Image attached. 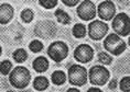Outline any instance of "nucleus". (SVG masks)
I'll list each match as a JSON object with an SVG mask.
<instances>
[{
    "instance_id": "f257e3e1",
    "label": "nucleus",
    "mask_w": 130,
    "mask_h": 92,
    "mask_svg": "<svg viewBox=\"0 0 130 92\" xmlns=\"http://www.w3.org/2000/svg\"><path fill=\"white\" fill-rule=\"evenodd\" d=\"M31 80V74L23 66L15 67L11 74L9 75V81L10 83L17 89H24L27 88L29 82Z\"/></svg>"
},
{
    "instance_id": "f03ea898",
    "label": "nucleus",
    "mask_w": 130,
    "mask_h": 92,
    "mask_svg": "<svg viewBox=\"0 0 130 92\" xmlns=\"http://www.w3.org/2000/svg\"><path fill=\"white\" fill-rule=\"evenodd\" d=\"M104 47L112 55L118 56L125 52L126 43L120 38V36L115 34V33H111V34L107 35V37L104 41Z\"/></svg>"
},
{
    "instance_id": "7ed1b4c3",
    "label": "nucleus",
    "mask_w": 130,
    "mask_h": 92,
    "mask_svg": "<svg viewBox=\"0 0 130 92\" xmlns=\"http://www.w3.org/2000/svg\"><path fill=\"white\" fill-rule=\"evenodd\" d=\"M112 29L118 36H128L130 33V18L126 13L116 14L112 19Z\"/></svg>"
},
{
    "instance_id": "20e7f679",
    "label": "nucleus",
    "mask_w": 130,
    "mask_h": 92,
    "mask_svg": "<svg viewBox=\"0 0 130 92\" xmlns=\"http://www.w3.org/2000/svg\"><path fill=\"white\" fill-rule=\"evenodd\" d=\"M69 81L75 87H82L87 82V70L80 65H72L69 69Z\"/></svg>"
},
{
    "instance_id": "39448f33",
    "label": "nucleus",
    "mask_w": 130,
    "mask_h": 92,
    "mask_svg": "<svg viewBox=\"0 0 130 92\" xmlns=\"http://www.w3.org/2000/svg\"><path fill=\"white\" fill-rule=\"evenodd\" d=\"M89 81L93 85H105L109 80L110 74L108 69L103 66H93L88 72Z\"/></svg>"
},
{
    "instance_id": "423d86ee",
    "label": "nucleus",
    "mask_w": 130,
    "mask_h": 92,
    "mask_svg": "<svg viewBox=\"0 0 130 92\" xmlns=\"http://www.w3.org/2000/svg\"><path fill=\"white\" fill-rule=\"evenodd\" d=\"M69 54V46L62 41L53 42L47 48V55L55 62H61Z\"/></svg>"
},
{
    "instance_id": "0eeeda50",
    "label": "nucleus",
    "mask_w": 130,
    "mask_h": 92,
    "mask_svg": "<svg viewBox=\"0 0 130 92\" xmlns=\"http://www.w3.org/2000/svg\"><path fill=\"white\" fill-rule=\"evenodd\" d=\"M108 29H109L108 24L105 22L98 21V20L97 21H93L88 25V35L92 39L99 41V39H102L107 34Z\"/></svg>"
},
{
    "instance_id": "6e6552de",
    "label": "nucleus",
    "mask_w": 130,
    "mask_h": 92,
    "mask_svg": "<svg viewBox=\"0 0 130 92\" xmlns=\"http://www.w3.org/2000/svg\"><path fill=\"white\" fill-rule=\"evenodd\" d=\"M77 15L84 21H89L96 16V6L93 1L84 0L77 7Z\"/></svg>"
},
{
    "instance_id": "1a4fd4ad",
    "label": "nucleus",
    "mask_w": 130,
    "mask_h": 92,
    "mask_svg": "<svg viewBox=\"0 0 130 92\" xmlns=\"http://www.w3.org/2000/svg\"><path fill=\"white\" fill-rule=\"evenodd\" d=\"M74 57L77 61L86 64L89 62L94 57V51L89 45L87 44H80L75 48L74 51Z\"/></svg>"
},
{
    "instance_id": "9d476101",
    "label": "nucleus",
    "mask_w": 130,
    "mask_h": 92,
    "mask_svg": "<svg viewBox=\"0 0 130 92\" xmlns=\"http://www.w3.org/2000/svg\"><path fill=\"white\" fill-rule=\"evenodd\" d=\"M99 18L104 20V21H110L113 19V16L116 14V7L115 3L112 1H103L99 3L98 9H97Z\"/></svg>"
},
{
    "instance_id": "9b49d317",
    "label": "nucleus",
    "mask_w": 130,
    "mask_h": 92,
    "mask_svg": "<svg viewBox=\"0 0 130 92\" xmlns=\"http://www.w3.org/2000/svg\"><path fill=\"white\" fill-rule=\"evenodd\" d=\"M13 18V8L9 3H4L0 6V23L7 24Z\"/></svg>"
},
{
    "instance_id": "f8f14e48",
    "label": "nucleus",
    "mask_w": 130,
    "mask_h": 92,
    "mask_svg": "<svg viewBox=\"0 0 130 92\" xmlns=\"http://www.w3.org/2000/svg\"><path fill=\"white\" fill-rule=\"evenodd\" d=\"M33 69L37 72H44L48 69V60L43 56H40V57L35 58L33 61Z\"/></svg>"
},
{
    "instance_id": "ddd939ff",
    "label": "nucleus",
    "mask_w": 130,
    "mask_h": 92,
    "mask_svg": "<svg viewBox=\"0 0 130 92\" xmlns=\"http://www.w3.org/2000/svg\"><path fill=\"white\" fill-rule=\"evenodd\" d=\"M48 87V80L47 78L43 77V76H39L34 79L33 81V88L38 91H44L46 90Z\"/></svg>"
},
{
    "instance_id": "4468645a",
    "label": "nucleus",
    "mask_w": 130,
    "mask_h": 92,
    "mask_svg": "<svg viewBox=\"0 0 130 92\" xmlns=\"http://www.w3.org/2000/svg\"><path fill=\"white\" fill-rule=\"evenodd\" d=\"M51 79H52V82H53L54 84L61 85L66 81V75H65L62 70H56L52 74Z\"/></svg>"
},
{
    "instance_id": "2eb2a0df",
    "label": "nucleus",
    "mask_w": 130,
    "mask_h": 92,
    "mask_svg": "<svg viewBox=\"0 0 130 92\" xmlns=\"http://www.w3.org/2000/svg\"><path fill=\"white\" fill-rule=\"evenodd\" d=\"M54 14H55V16H56L58 23H62V24H70L71 23V16L65 11H63L62 9L56 10Z\"/></svg>"
},
{
    "instance_id": "dca6fc26",
    "label": "nucleus",
    "mask_w": 130,
    "mask_h": 92,
    "mask_svg": "<svg viewBox=\"0 0 130 92\" xmlns=\"http://www.w3.org/2000/svg\"><path fill=\"white\" fill-rule=\"evenodd\" d=\"M72 33H73V35L75 36L76 38H83L84 36L86 35V28H85V25L82 24V23L75 24L73 26Z\"/></svg>"
},
{
    "instance_id": "f3484780",
    "label": "nucleus",
    "mask_w": 130,
    "mask_h": 92,
    "mask_svg": "<svg viewBox=\"0 0 130 92\" xmlns=\"http://www.w3.org/2000/svg\"><path fill=\"white\" fill-rule=\"evenodd\" d=\"M27 58H28V54H27V52H25V49L19 48V49H17V51H14L13 59L18 62V64H22V62H24L25 60H27Z\"/></svg>"
},
{
    "instance_id": "a211bd4d",
    "label": "nucleus",
    "mask_w": 130,
    "mask_h": 92,
    "mask_svg": "<svg viewBox=\"0 0 130 92\" xmlns=\"http://www.w3.org/2000/svg\"><path fill=\"white\" fill-rule=\"evenodd\" d=\"M12 69V64L9 60H4L0 64V74H2L4 76L9 75V72Z\"/></svg>"
},
{
    "instance_id": "6ab92c4d",
    "label": "nucleus",
    "mask_w": 130,
    "mask_h": 92,
    "mask_svg": "<svg viewBox=\"0 0 130 92\" xmlns=\"http://www.w3.org/2000/svg\"><path fill=\"white\" fill-rule=\"evenodd\" d=\"M33 12H32V10L30 9H24L23 11L21 12V19L22 21L25 22V23H30L32 20H33Z\"/></svg>"
},
{
    "instance_id": "aec40b11",
    "label": "nucleus",
    "mask_w": 130,
    "mask_h": 92,
    "mask_svg": "<svg viewBox=\"0 0 130 92\" xmlns=\"http://www.w3.org/2000/svg\"><path fill=\"white\" fill-rule=\"evenodd\" d=\"M120 90L123 91V92H129L130 91V77H123L120 81Z\"/></svg>"
},
{
    "instance_id": "412c9836",
    "label": "nucleus",
    "mask_w": 130,
    "mask_h": 92,
    "mask_svg": "<svg viewBox=\"0 0 130 92\" xmlns=\"http://www.w3.org/2000/svg\"><path fill=\"white\" fill-rule=\"evenodd\" d=\"M98 60L104 65H110L111 64V61H112V58H111V56L110 55L102 52V53H99L98 54Z\"/></svg>"
},
{
    "instance_id": "4be33fe9",
    "label": "nucleus",
    "mask_w": 130,
    "mask_h": 92,
    "mask_svg": "<svg viewBox=\"0 0 130 92\" xmlns=\"http://www.w3.org/2000/svg\"><path fill=\"white\" fill-rule=\"evenodd\" d=\"M29 48L33 53H39L43 49V44L40 41H32L30 43V45H29Z\"/></svg>"
},
{
    "instance_id": "5701e85b",
    "label": "nucleus",
    "mask_w": 130,
    "mask_h": 92,
    "mask_svg": "<svg viewBox=\"0 0 130 92\" xmlns=\"http://www.w3.org/2000/svg\"><path fill=\"white\" fill-rule=\"evenodd\" d=\"M39 3L45 9H52L57 6V0H40Z\"/></svg>"
},
{
    "instance_id": "b1692460",
    "label": "nucleus",
    "mask_w": 130,
    "mask_h": 92,
    "mask_svg": "<svg viewBox=\"0 0 130 92\" xmlns=\"http://www.w3.org/2000/svg\"><path fill=\"white\" fill-rule=\"evenodd\" d=\"M79 1L78 0H73V1H67V0H63V3L69 7H73V6H76L77 3H78Z\"/></svg>"
},
{
    "instance_id": "393cba45",
    "label": "nucleus",
    "mask_w": 130,
    "mask_h": 92,
    "mask_svg": "<svg viewBox=\"0 0 130 92\" xmlns=\"http://www.w3.org/2000/svg\"><path fill=\"white\" fill-rule=\"evenodd\" d=\"M117 87V80L116 79H113V80L110 81V83H109V89H111V90H113V89H116Z\"/></svg>"
},
{
    "instance_id": "a878e982",
    "label": "nucleus",
    "mask_w": 130,
    "mask_h": 92,
    "mask_svg": "<svg viewBox=\"0 0 130 92\" xmlns=\"http://www.w3.org/2000/svg\"><path fill=\"white\" fill-rule=\"evenodd\" d=\"M87 92H103L100 89H98V88H96V87H92V88H89L88 89V91Z\"/></svg>"
},
{
    "instance_id": "bb28decb",
    "label": "nucleus",
    "mask_w": 130,
    "mask_h": 92,
    "mask_svg": "<svg viewBox=\"0 0 130 92\" xmlns=\"http://www.w3.org/2000/svg\"><path fill=\"white\" fill-rule=\"evenodd\" d=\"M67 92H79L78 89H76V88H71L67 90Z\"/></svg>"
},
{
    "instance_id": "cd10ccee",
    "label": "nucleus",
    "mask_w": 130,
    "mask_h": 92,
    "mask_svg": "<svg viewBox=\"0 0 130 92\" xmlns=\"http://www.w3.org/2000/svg\"><path fill=\"white\" fill-rule=\"evenodd\" d=\"M1 54H2V48H1V46H0V56H1Z\"/></svg>"
},
{
    "instance_id": "c85d7f7f",
    "label": "nucleus",
    "mask_w": 130,
    "mask_h": 92,
    "mask_svg": "<svg viewBox=\"0 0 130 92\" xmlns=\"http://www.w3.org/2000/svg\"><path fill=\"white\" fill-rule=\"evenodd\" d=\"M8 92H13V91H8Z\"/></svg>"
}]
</instances>
